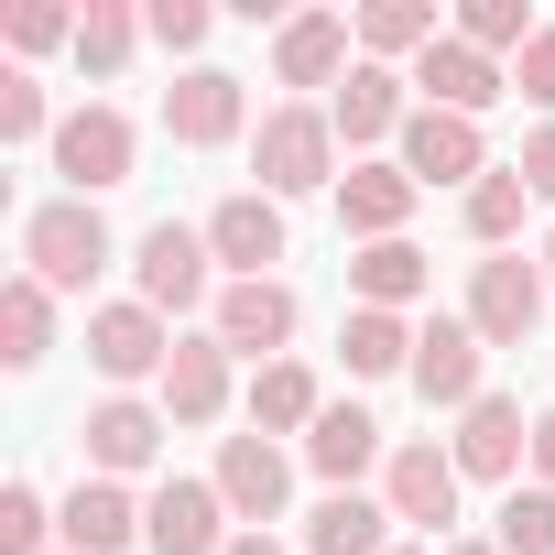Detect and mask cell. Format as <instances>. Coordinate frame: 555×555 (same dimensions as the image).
I'll return each mask as SVG.
<instances>
[{"label": "cell", "instance_id": "cell-36", "mask_svg": "<svg viewBox=\"0 0 555 555\" xmlns=\"http://www.w3.org/2000/svg\"><path fill=\"white\" fill-rule=\"evenodd\" d=\"M142 34H153L164 55H196V44H207V0H153V12H142Z\"/></svg>", "mask_w": 555, "mask_h": 555}, {"label": "cell", "instance_id": "cell-42", "mask_svg": "<svg viewBox=\"0 0 555 555\" xmlns=\"http://www.w3.org/2000/svg\"><path fill=\"white\" fill-rule=\"evenodd\" d=\"M436 555H501V544H436Z\"/></svg>", "mask_w": 555, "mask_h": 555}, {"label": "cell", "instance_id": "cell-10", "mask_svg": "<svg viewBox=\"0 0 555 555\" xmlns=\"http://www.w3.org/2000/svg\"><path fill=\"white\" fill-rule=\"evenodd\" d=\"M164 131H175L185 153H218V142H240V131H250V99H240V77H229V66H185V77L164 88Z\"/></svg>", "mask_w": 555, "mask_h": 555}, {"label": "cell", "instance_id": "cell-5", "mask_svg": "<svg viewBox=\"0 0 555 555\" xmlns=\"http://www.w3.org/2000/svg\"><path fill=\"white\" fill-rule=\"evenodd\" d=\"M131 120L109 109V99H88V109H66L55 120V175H66V196H109L120 175H131Z\"/></svg>", "mask_w": 555, "mask_h": 555}, {"label": "cell", "instance_id": "cell-12", "mask_svg": "<svg viewBox=\"0 0 555 555\" xmlns=\"http://www.w3.org/2000/svg\"><path fill=\"white\" fill-rule=\"evenodd\" d=\"M88 360H99V382H120V392H131V382H164L175 327H164L142 295H131V306H99V317H88Z\"/></svg>", "mask_w": 555, "mask_h": 555}, {"label": "cell", "instance_id": "cell-34", "mask_svg": "<svg viewBox=\"0 0 555 555\" xmlns=\"http://www.w3.org/2000/svg\"><path fill=\"white\" fill-rule=\"evenodd\" d=\"M0 142H55V109L23 66H0Z\"/></svg>", "mask_w": 555, "mask_h": 555}, {"label": "cell", "instance_id": "cell-14", "mask_svg": "<svg viewBox=\"0 0 555 555\" xmlns=\"http://www.w3.org/2000/svg\"><path fill=\"white\" fill-rule=\"evenodd\" d=\"M447 457H457V479H522V457H533V425H522V403H512V392H479V403L457 414Z\"/></svg>", "mask_w": 555, "mask_h": 555}, {"label": "cell", "instance_id": "cell-4", "mask_svg": "<svg viewBox=\"0 0 555 555\" xmlns=\"http://www.w3.org/2000/svg\"><path fill=\"white\" fill-rule=\"evenodd\" d=\"M207 229H185V218H153L142 240H131V284H142V306L153 317H185V306H207Z\"/></svg>", "mask_w": 555, "mask_h": 555}, {"label": "cell", "instance_id": "cell-39", "mask_svg": "<svg viewBox=\"0 0 555 555\" xmlns=\"http://www.w3.org/2000/svg\"><path fill=\"white\" fill-rule=\"evenodd\" d=\"M522 185H533V196H555V120L522 142Z\"/></svg>", "mask_w": 555, "mask_h": 555}, {"label": "cell", "instance_id": "cell-6", "mask_svg": "<svg viewBox=\"0 0 555 555\" xmlns=\"http://www.w3.org/2000/svg\"><path fill=\"white\" fill-rule=\"evenodd\" d=\"M457 457L436 447V436H403L392 457H382V501H392V522H414V533H447L457 522Z\"/></svg>", "mask_w": 555, "mask_h": 555}, {"label": "cell", "instance_id": "cell-13", "mask_svg": "<svg viewBox=\"0 0 555 555\" xmlns=\"http://www.w3.org/2000/svg\"><path fill=\"white\" fill-rule=\"evenodd\" d=\"M295 284H218V317H207V338L229 349V360H284V338H295Z\"/></svg>", "mask_w": 555, "mask_h": 555}, {"label": "cell", "instance_id": "cell-19", "mask_svg": "<svg viewBox=\"0 0 555 555\" xmlns=\"http://www.w3.org/2000/svg\"><path fill=\"white\" fill-rule=\"evenodd\" d=\"M414 196H425V185H414L403 164H349V175H338V229H349L360 250H371V240H403Z\"/></svg>", "mask_w": 555, "mask_h": 555}, {"label": "cell", "instance_id": "cell-32", "mask_svg": "<svg viewBox=\"0 0 555 555\" xmlns=\"http://www.w3.org/2000/svg\"><path fill=\"white\" fill-rule=\"evenodd\" d=\"M131 44H142V23L120 12V0H88V12H77V66H88L99 88H109V77L131 66Z\"/></svg>", "mask_w": 555, "mask_h": 555}, {"label": "cell", "instance_id": "cell-16", "mask_svg": "<svg viewBox=\"0 0 555 555\" xmlns=\"http://www.w3.org/2000/svg\"><path fill=\"white\" fill-rule=\"evenodd\" d=\"M164 436H175V414H164V403L109 392V403L88 414V479H131V468H153V457H164Z\"/></svg>", "mask_w": 555, "mask_h": 555}, {"label": "cell", "instance_id": "cell-43", "mask_svg": "<svg viewBox=\"0 0 555 555\" xmlns=\"http://www.w3.org/2000/svg\"><path fill=\"white\" fill-rule=\"evenodd\" d=\"M544 284H555V240H544Z\"/></svg>", "mask_w": 555, "mask_h": 555}, {"label": "cell", "instance_id": "cell-20", "mask_svg": "<svg viewBox=\"0 0 555 555\" xmlns=\"http://www.w3.org/2000/svg\"><path fill=\"white\" fill-rule=\"evenodd\" d=\"M414 392H425V403H447V414H468V403H479V327H468V317L414 327Z\"/></svg>", "mask_w": 555, "mask_h": 555}, {"label": "cell", "instance_id": "cell-3", "mask_svg": "<svg viewBox=\"0 0 555 555\" xmlns=\"http://www.w3.org/2000/svg\"><path fill=\"white\" fill-rule=\"evenodd\" d=\"M544 295H555V284H544V261L490 250V261L468 272V306H457V317L479 327V349H522V338L544 327Z\"/></svg>", "mask_w": 555, "mask_h": 555}, {"label": "cell", "instance_id": "cell-26", "mask_svg": "<svg viewBox=\"0 0 555 555\" xmlns=\"http://www.w3.org/2000/svg\"><path fill=\"white\" fill-rule=\"evenodd\" d=\"M44 349H55V284L12 272V284H0V360H12V371H34Z\"/></svg>", "mask_w": 555, "mask_h": 555}, {"label": "cell", "instance_id": "cell-44", "mask_svg": "<svg viewBox=\"0 0 555 555\" xmlns=\"http://www.w3.org/2000/svg\"><path fill=\"white\" fill-rule=\"evenodd\" d=\"M392 555H425V544H392Z\"/></svg>", "mask_w": 555, "mask_h": 555}, {"label": "cell", "instance_id": "cell-8", "mask_svg": "<svg viewBox=\"0 0 555 555\" xmlns=\"http://www.w3.org/2000/svg\"><path fill=\"white\" fill-rule=\"evenodd\" d=\"M142 544H153V555H229L240 533H229L218 479H164V490L142 501Z\"/></svg>", "mask_w": 555, "mask_h": 555}, {"label": "cell", "instance_id": "cell-29", "mask_svg": "<svg viewBox=\"0 0 555 555\" xmlns=\"http://www.w3.org/2000/svg\"><path fill=\"white\" fill-rule=\"evenodd\" d=\"M338 349H349V382H392V371H414V327L382 317V306H349Z\"/></svg>", "mask_w": 555, "mask_h": 555}, {"label": "cell", "instance_id": "cell-25", "mask_svg": "<svg viewBox=\"0 0 555 555\" xmlns=\"http://www.w3.org/2000/svg\"><path fill=\"white\" fill-rule=\"evenodd\" d=\"M306 457H317V479H327V490H360V468L382 457V425H371L360 403H327V414H317V436H306Z\"/></svg>", "mask_w": 555, "mask_h": 555}, {"label": "cell", "instance_id": "cell-31", "mask_svg": "<svg viewBox=\"0 0 555 555\" xmlns=\"http://www.w3.org/2000/svg\"><path fill=\"white\" fill-rule=\"evenodd\" d=\"M490 544L501 555H555V490L544 479H512L501 512H490Z\"/></svg>", "mask_w": 555, "mask_h": 555}, {"label": "cell", "instance_id": "cell-22", "mask_svg": "<svg viewBox=\"0 0 555 555\" xmlns=\"http://www.w3.org/2000/svg\"><path fill=\"white\" fill-rule=\"evenodd\" d=\"M164 414H175V425H218V414H229V349H218V338H175V360H164Z\"/></svg>", "mask_w": 555, "mask_h": 555}, {"label": "cell", "instance_id": "cell-11", "mask_svg": "<svg viewBox=\"0 0 555 555\" xmlns=\"http://www.w3.org/2000/svg\"><path fill=\"white\" fill-rule=\"evenodd\" d=\"M414 185H479L490 175V142H479V120H457V109H425L414 99V120H403V153H392Z\"/></svg>", "mask_w": 555, "mask_h": 555}, {"label": "cell", "instance_id": "cell-38", "mask_svg": "<svg viewBox=\"0 0 555 555\" xmlns=\"http://www.w3.org/2000/svg\"><path fill=\"white\" fill-rule=\"evenodd\" d=\"M512 88H522V99H533V109L555 120V23H544V34H533V44L512 55Z\"/></svg>", "mask_w": 555, "mask_h": 555}, {"label": "cell", "instance_id": "cell-27", "mask_svg": "<svg viewBox=\"0 0 555 555\" xmlns=\"http://www.w3.org/2000/svg\"><path fill=\"white\" fill-rule=\"evenodd\" d=\"M349 284H360V306H382V317H403L425 284H436V272H425V250L414 240H371L360 261H349Z\"/></svg>", "mask_w": 555, "mask_h": 555}, {"label": "cell", "instance_id": "cell-15", "mask_svg": "<svg viewBox=\"0 0 555 555\" xmlns=\"http://www.w3.org/2000/svg\"><path fill=\"white\" fill-rule=\"evenodd\" d=\"M360 66V23L349 12H295L284 34H272V77L284 88H338Z\"/></svg>", "mask_w": 555, "mask_h": 555}, {"label": "cell", "instance_id": "cell-37", "mask_svg": "<svg viewBox=\"0 0 555 555\" xmlns=\"http://www.w3.org/2000/svg\"><path fill=\"white\" fill-rule=\"evenodd\" d=\"M12 44H23V55H44V44H77V12H66V0H23V12H12Z\"/></svg>", "mask_w": 555, "mask_h": 555}, {"label": "cell", "instance_id": "cell-40", "mask_svg": "<svg viewBox=\"0 0 555 555\" xmlns=\"http://www.w3.org/2000/svg\"><path fill=\"white\" fill-rule=\"evenodd\" d=\"M533 479H544V490H555V403H544V414H533Z\"/></svg>", "mask_w": 555, "mask_h": 555}, {"label": "cell", "instance_id": "cell-30", "mask_svg": "<svg viewBox=\"0 0 555 555\" xmlns=\"http://www.w3.org/2000/svg\"><path fill=\"white\" fill-rule=\"evenodd\" d=\"M522 207H533V185H522V164H490V175L468 185V207H457V218H468V240H479V250H512V229H522Z\"/></svg>", "mask_w": 555, "mask_h": 555}, {"label": "cell", "instance_id": "cell-41", "mask_svg": "<svg viewBox=\"0 0 555 555\" xmlns=\"http://www.w3.org/2000/svg\"><path fill=\"white\" fill-rule=\"evenodd\" d=\"M229 555H284V544H272V533H240V544H229Z\"/></svg>", "mask_w": 555, "mask_h": 555}, {"label": "cell", "instance_id": "cell-21", "mask_svg": "<svg viewBox=\"0 0 555 555\" xmlns=\"http://www.w3.org/2000/svg\"><path fill=\"white\" fill-rule=\"evenodd\" d=\"M55 533H66V555H120V544H142V501L120 479H77L66 512H55Z\"/></svg>", "mask_w": 555, "mask_h": 555}, {"label": "cell", "instance_id": "cell-7", "mask_svg": "<svg viewBox=\"0 0 555 555\" xmlns=\"http://www.w3.org/2000/svg\"><path fill=\"white\" fill-rule=\"evenodd\" d=\"M207 250L229 261V284H272V261H284V196H261V185L218 196L207 207Z\"/></svg>", "mask_w": 555, "mask_h": 555}, {"label": "cell", "instance_id": "cell-9", "mask_svg": "<svg viewBox=\"0 0 555 555\" xmlns=\"http://www.w3.org/2000/svg\"><path fill=\"white\" fill-rule=\"evenodd\" d=\"M218 501H229L240 533H261L272 512L295 501V457L272 447V436H218Z\"/></svg>", "mask_w": 555, "mask_h": 555}, {"label": "cell", "instance_id": "cell-28", "mask_svg": "<svg viewBox=\"0 0 555 555\" xmlns=\"http://www.w3.org/2000/svg\"><path fill=\"white\" fill-rule=\"evenodd\" d=\"M436 44H447V34H436V0H371V12H360V55H371V66H392V55L425 66Z\"/></svg>", "mask_w": 555, "mask_h": 555}, {"label": "cell", "instance_id": "cell-18", "mask_svg": "<svg viewBox=\"0 0 555 555\" xmlns=\"http://www.w3.org/2000/svg\"><path fill=\"white\" fill-rule=\"evenodd\" d=\"M414 88H425V109H457V120H479V109H490V99H512V66H501V55H479V44H457V34H447V44H436V55H425V66H414Z\"/></svg>", "mask_w": 555, "mask_h": 555}, {"label": "cell", "instance_id": "cell-1", "mask_svg": "<svg viewBox=\"0 0 555 555\" xmlns=\"http://www.w3.org/2000/svg\"><path fill=\"white\" fill-rule=\"evenodd\" d=\"M109 218H99V196H44L34 218H23V272L34 284H55V295H88L99 272H109Z\"/></svg>", "mask_w": 555, "mask_h": 555}, {"label": "cell", "instance_id": "cell-33", "mask_svg": "<svg viewBox=\"0 0 555 555\" xmlns=\"http://www.w3.org/2000/svg\"><path fill=\"white\" fill-rule=\"evenodd\" d=\"M544 23L522 12V0H468V12H457V44H479V55H522Z\"/></svg>", "mask_w": 555, "mask_h": 555}, {"label": "cell", "instance_id": "cell-23", "mask_svg": "<svg viewBox=\"0 0 555 555\" xmlns=\"http://www.w3.org/2000/svg\"><path fill=\"white\" fill-rule=\"evenodd\" d=\"M306 555H392V501L327 490V501L306 512Z\"/></svg>", "mask_w": 555, "mask_h": 555}, {"label": "cell", "instance_id": "cell-24", "mask_svg": "<svg viewBox=\"0 0 555 555\" xmlns=\"http://www.w3.org/2000/svg\"><path fill=\"white\" fill-rule=\"evenodd\" d=\"M317 414H327V392H317V371L306 360H261V382H250V436H317Z\"/></svg>", "mask_w": 555, "mask_h": 555}, {"label": "cell", "instance_id": "cell-17", "mask_svg": "<svg viewBox=\"0 0 555 555\" xmlns=\"http://www.w3.org/2000/svg\"><path fill=\"white\" fill-rule=\"evenodd\" d=\"M403 88H414L403 66H371V55H360V66L338 77V99H327L338 142H349V153H360V142H403V120H414V109H403Z\"/></svg>", "mask_w": 555, "mask_h": 555}, {"label": "cell", "instance_id": "cell-2", "mask_svg": "<svg viewBox=\"0 0 555 555\" xmlns=\"http://www.w3.org/2000/svg\"><path fill=\"white\" fill-rule=\"evenodd\" d=\"M250 164H261V196H317V185H338V120H327L317 99L261 109V131H250Z\"/></svg>", "mask_w": 555, "mask_h": 555}, {"label": "cell", "instance_id": "cell-35", "mask_svg": "<svg viewBox=\"0 0 555 555\" xmlns=\"http://www.w3.org/2000/svg\"><path fill=\"white\" fill-rule=\"evenodd\" d=\"M44 533H55L44 490H0V555H44Z\"/></svg>", "mask_w": 555, "mask_h": 555}]
</instances>
